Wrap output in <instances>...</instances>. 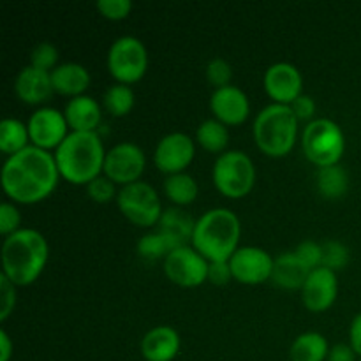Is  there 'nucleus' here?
<instances>
[{"label": "nucleus", "mask_w": 361, "mask_h": 361, "mask_svg": "<svg viewBox=\"0 0 361 361\" xmlns=\"http://www.w3.org/2000/svg\"><path fill=\"white\" fill-rule=\"evenodd\" d=\"M264 90L279 104H291L302 95L303 78L298 67L289 62L271 63L264 73Z\"/></svg>", "instance_id": "nucleus-15"}, {"label": "nucleus", "mask_w": 361, "mask_h": 361, "mask_svg": "<svg viewBox=\"0 0 361 361\" xmlns=\"http://www.w3.org/2000/svg\"><path fill=\"white\" fill-rule=\"evenodd\" d=\"M298 118L289 104L264 106L254 120V140L257 147L271 157H282L295 147Z\"/></svg>", "instance_id": "nucleus-5"}, {"label": "nucleus", "mask_w": 361, "mask_h": 361, "mask_svg": "<svg viewBox=\"0 0 361 361\" xmlns=\"http://www.w3.org/2000/svg\"><path fill=\"white\" fill-rule=\"evenodd\" d=\"M87 192L95 203H108L115 196V182L109 180L108 176L99 175L97 178L87 183Z\"/></svg>", "instance_id": "nucleus-35"}, {"label": "nucleus", "mask_w": 361, "mask_h": 361, "mask_svg": "<svg viewBox=\"0 0 361 361\" xmlns=\"http://www.w3.org/2000/svg\"><path fill=\"white\" fill-rule=\"evenodd\" d=\"M51 83L59 94L76 97L90 87V73L78 62L60 63L51 71Z\"/></svg>", "instance_id": "nucleus-21"}, {"label": "nucleus", "mask_w": 361, "mask_h": 361, "mask_svg": "<svg viewBox=\"0 0 361 361\" xmlns=\"http://www.w3.org/2000/svg\"><path fill=\"white\" fill-rule=\"evenodd\" d=\"M349 341H351V348L355 349L356 355L361 356V312L356 314L353 319L351 328H349Z\"/></svg>", "instance_id": "nucleus-42"}, {"label": "nucleus", "mask_w": 361, "mask_h": 361, "mask_svg": "<svg viewBox=\"0 0 361 361\" xmlns=\"http://www.w3.org/2000/svg\"><path fill=\"white\" fill-rule=\"evenodd\" d=\"M231 78H233V69H231V66H229L228 60L221 59V56H215V59H212L210 62H208L207 80H208V83L214 85L215 88L231 85L229 83V81H231Z\"/></svg>", "instance_id": "nucleus-34"}, {"label": "nucleus", "mask_w": 361, "mask_h": 361, "mask_svg": "<svg viewBox=\"0 0 361 361\" xmlns=\"http://www.w3.org/2000/svg\"><path fill=\"white\" fill-rule=\"evenodd\" d=\"M106 150L95 130H71L56 147L59 173L71 183H88L104 169Z\"/></svg>", "instance_id": "nucleus-3"}, {"label": "nucleus", "mask_w": 361, "mask_h": 361, "mask_svg": "<svg viewBox=\"0 0 361 361\" xmlns=\"http://www.w3.org/2000/svg\"><path fill=\"white\" fill-rule=\"evenodd\" d=\"M14 303H16L14 284L2 274L0 275V319H7L9 317V314L14 309Z\"/></svg>", "instance_id": "nucleus-38"}, {"label": "nucleus", "mask_w": 361, "mask_h": 361, "mask_svg": "<svg viewBox=\"0 0 361 361\" xmlns=\"http://www.w3.org/2000/svg\"><path fill=\"white\" fill-rule=\"evenodd\" d=\"M55 155L48 150L28 145L9 155L2 166V187L18 203H37L55 190L59 183Z\"/></svg>", "instance_id": "nucleus-1"}, {"label": "nucleus", "mask_w": 361, "mask_h": 361, "mask_svg": "<svg viewBox=\"0 0 361 361\" xmlns=\"http://www.w3.org/2000/svg\"><path fill=\"white\" fill-rule=\"evenodd\" d=\"M56 60H59V49L48 41L37 42L30 51V66L37 67L41 71L51 73L56 67Z\"/></svg>", "instance_id": "nucleus-32"}, {"label": "nucleus", "mask_w": 361, "mask_h": 361, "mask_svg": "<svg viewBox=\"0 0 361 361\" xmlns=\"http://www.w3.org/2000/svg\"><path fill=\"white\" fill-rule=\"evenodd\" d=\"M148 53L143 42L134 35H122L108 51V69L118 83H134L147 73Z\"/></svg>", "instance_id": "nucleus-8"}, {"label": "nucleus", "mask_w": 361, "mask_h": 361, "mask_svg": "<svg viewBox=\"0 0 361 361\" xmlns=\"http://www.w3.org/2000/svg\"><path fill=\"white\" fill-rule=\"evenodd\" d=\"M11 355H13V342L7 331L2 330L0 331V361H9Z\"/></svg>", "instance_id": "nucleus-43"}, {"label": "nucleus", "mask_w": 361, "mask_h": 361, "mask_svg": "<svg viewBox=\"0 0 361 361\" xmlns=\"http://www.w3.org/2000/svg\"><path fill=\"white\" fill-rule=\"evenodd\" d=\"M233 279L229 261H210L208 267V281L215 286H226Z\"/></svg>", "instance_id": "nucleus-39"}, {"label": "nucleus", "mask_w": 361, "mask_h": 361, "mask_svg": "<svg viewBox=\"0 0 361 361\" xmlns=\"http://www.w3.org/2000/svg\"><path fill=\"white\" fill-rule=\"evenodd\" d=\"M212 178L215 187L228 197H242L256 182V168L245 152L229 150L215 159Z\"/></svg>", "instance_id": "nucleus-7"}, {"label": "nucleus", "mask_w": 361, "mask_h": 361, "mask_svg": "<svg viewBox=\"0 0 361 361\" xmlns=\"http://www.w3.org/2000/svg\"><path fill=\"white\" fill-rule=\"evenodd\" d=\"M233 279L243 284H261L271 279L274 257L259 247H240L229 259Z\"/></svg>", "instance_id": "nucleus-13"}, {"label": "nucleus", "mask_w": 361, "mask_h": 361, "mask_svg": "<svg viewBox=\"0 0 361 361\" xmlns=\"http://www.w3.org/2000/svg\"><path fill=\"white\" fill-rule=\"evenodd\" d=\"M66 115L55 108H39L28 118V134L35 147L48 150L56 148L67 137Z\"/></svg>", "instance_id": "nucleus-12"}, {"label": "nucleus", "mask_w": 361, "mask_h": 361, "mask_svg": "<svg viewBox=\"0 0 361 361\" xmlns=\"http://www.w3.org/2000/svg\"><path fill=\"white\" fill-rule=\"evenodd\" d=\"M210 108L214 111L215 118L221 120L226 126L242 123L249 116L250 111L249 97L236 85H226V87L215 88L210 97Z\"/></svg>", "instance_id": "nucleus-17"}, {"label": "nucleus", "mask_w": 361, "mask_h": 361, "mask_svg": "<svg viewBox=\"0 0 361 361\" xmlns=\"http://www.w3.org/2000/svg\"><path fill=\"white\" fill-rule=\"evenodd\" d=\"M289 106H291L293 113H295L298 120H310L314 116V113H316V101L310 95L305 94L298 95Z\"/></svg>", "instance_id": "nucleus-40"}, {"label": "nucleus", "mask_w": 361, "mask_h": 361, "mask_svg": "<svg viewBox=\"0 0 361 361\" xmlns=\"http://www.w3.org/2000/svg\"><path fill=\"white\" fill-rule=\"evenodd\" d=\"M328 361H356V353L351 344H335L328 353Z\"/></svg>", "instance_id": "nucleus-41"}, {"label": "nucleus", "mask_w": 361, "mask_h": 361, "mask_svg": "<svg viewBox=\"0 0 361 361\" xmlns=\"http://www.w3.org/2000/svg\"><path fill=\"white\" fill-rule=\"evenodd\" d=\"M104 108L111 113L113 116H123L133 109L134 106V92L129 85L116 83L106 90L104 97Z\"/></svg>", "instance_id": "nucleus-29"}, {"label": "nucleus", "mask_w": 361, "mask_h": 361, "mask_svg": "<svg viewBox=\"0 0 361 361\" xmlns=\"http://www.w3.org/2000/svg\"><path fill=\"white\" fill-rule=\"evenodd\" d=\"M95 6H97L99 13L109 20H122L133 9L130 0H99Z\"/></svg>", "instance_id": "nucleus-37"}, {"label": "nucleus", "mask_w": 361, "mask_h": 361, "mask_svg": "<svg viewBox=\"0 0 361 361\" xmlns=\"http://www.w3.org/2000/svg\"><path fill=\"white\" fill-rule=\"evenodd\" d=\"M310 270L295 252H282L274 259L271 281L284 289H302Z\"/></svg>", "instance_id": "nucleus-22"}, {"label": "nucleus", "mask_w": 361, "mask_h": 361, "mask_svg": "<svg viewBox=\"0 0 361 361\" xmlns=\"http://www.w3.org/2000/svg\"><path fill=\"white\" fill-rule=\"evenodd\" d=\"M28 126H25L21 120L18 118H4L0 122V150L4 154H16V152L23 150L28 147Z\"/></svg>", "instance_id": "nucleus-26"}, {"label": "nucleus", "mask_w": 361, "mask_h": 361, "mask_svg": "<svg viewBox=\"0 0 361 361\" xmlns=\"http://www.w3.org/2000/svg\"><path fill=\"white\" fill-rule=\"evenodd\" d=\"M240 219L228 208H212L196 221L192 247L208 261H229L238 249Z\"/></svg>", "instance_id": "nucleus-4"}, {"label": "nucleus", "mask_w": 361, "mask_h": 361, "mask_svg": "<svg viewBox=\"0 0 361 361\" xmlns=\"http://www.w3.org/2000/svg\"><path fill=\"white\" fill-rule=\"evenodd\" d=\"M196 140L204 150L222 152L229 143V133L226 123L217 118H208L200 123L196 130Z\"/></svg>", "instance_id": "nucleus-28"}, {"label": "nucleus", "mask_w": 361, "mask_h": 361, "mask_svg": "<svg viewBox=\"0 0 361 361\" xmlns=\"http://www.w3.org/2000/svg\"><path fill=\"white\" fill-rule=\"evenodd\" d=\"M120 212L137 226H152L159 222L162 215L161 200L154 187L147 182L127 183L116 194Z\"/></svg>", "instance_id": "nucleus-9"}, {"label": "nucleus", "mask_w": 361, "mask_h": 361, "mask_svg": "<svg viewBox=\"0 0 361 361\" xmlns=\"http://www.w3.org/2000/svg\"><path fill=\"white\" fill-rule=\"evenodd\" d=\"M164 192L173 203L189 204L197 197V183L189 173H173L164 180Z\"/></svg>", "instance_id": "nucleus-27"}, {"label": "nucleus", "mask_w": 361, "mask_h": 361, "mask_svg": "<svg viewBox=\"0 0 361 361\" xmlns=\"http://www.w3.org/2000/svg\"><path fill=\"white\" fill-rule=\"evenodd\" d=\"M14 90H16L18 97L28 104H39V102L48 101L55 92L51 83V73L32 66L23 67L14 80Z\"/></svg>", "instance_id": "nucleus-18"}, {"label": "nucleus", "mask_w": 361, "mask_h": 361, "mask_svg": "<svg viewBox=\"0 0 361 361\" xmlns=\"http://www.w3.org/2000/svg\"><path fill=\"white\" fill-rule=\"evenodd\" d=\"M338 293L337 274L328 268L319 267L312 270L302 288L303 305L312 312H323L334 305Z\"/></svg>", "instance_id": "nucleus-16"}, {"label": "nucleus", "mask_w": 361, "mask_h": 361, "mask_svg": "<svg viewBox=\"0 0 361 361\" xmlns=\"http://www.w3.org/2000/svg\"><path fill=\"white\" fill-rule=\"evenodd\" d=\"M194 228H196V221L190 217V214L178 207H169L162 210L157 231L168 240L171 250H175L192 242Z\"/></svg>", "instance_id": "nucleus-20"}, {"label": "nucleus", "mask_w": 361, "mask_h": 361, "mask_svg": "<svg viewBox=\"0 0 361 361\" xmlns=\"http://www.w3.org/2000/svg\"><path fill=\"white\" fill-rule=\"evenodd\" d=\"M180 351V335L175 328L155 326L141 338V355L147 361H171Z\"/></svg>", "instance_id": "nucleus-19"}, {"label": "nucleus", "mask_w": 361, "mask_h": 361, "mask_svg": "<svg viewBox=\"0 0 361 361\" xmlns=\"http://www.w3.org/2000/svg\"><path fill=\"white\" fill-rule=\"evenodd\" d=\"M302 147L310 162L324 168L338 164L345 150V137L334 120L314 118L303 129Z\"/></svg>", "instance_id": "nucleus-6"}, {"label": "nucleus", "mask_w": 361, "mask_h": 361, "mask_svg": "<svg viewBox=\"0 0 361 361\" xmlns=\"http://www.w3.org/2000/svg\"><path fill=\"white\" fill-rule=\"evenodd\" d=\"M145 169V154L133 141H122L106 152L104 169L109 180L115 183H134L140 180Z\"/></svg>", "instance_id": "nucleus-11"}, {"label": "nucleus", "mask_w": 361, "mask_h": 361, "mask_svg": "<svg viewBox=\"0 0 361 361\" xmlns=\"http://www.w3.org/2000/svg\"><path fill=\"white\" fill-rule=\"evenodd\" d=\"M210 261L201 256L194 247H180L171 250L164 259L166 277L182 288H196L208 279Z\"/></svg>", "instance_id": "nucleus-10"}, {"label": "nucleus", "mask_w": 361, "mask_h": 361, "mask_svg": "<svg viewBox=\"0 0 361 361\" xmlns=\"http://www.w3.org/2000/svg\"><path fill=\"white\" fill-rule=\"evenodd\" d=\"M328 341L319 331H305L291 344L289 356L293 361H324L328 360Z\"/></svg>", "instance_id": "nucleus-24"}, {"label": "nucleus", "mask_w": 361, "mask_h": 361, "mask_svg": "<svg viewBox=\"0 0 361 361\" xmlns=\"http://www.w3.org/2000/svg\"><path fill=\"white\" fill-rule=\"evenodd\" d=\"M317 190L326 200H341L349 189V175L344 166L331 164L317 169Z\"/></svg>", "instance_id": "nucleus-25"}, {"label": "nucleus", "mask_w": 361, "mask_h": 361, "mask_svg": "<svg viewBox=\"0 0 361 361\" xmlns=\"http://www.w3.org/2000/svg\"><path fill=\"white\" fill-rule=\"evenodd\" d=\"M136 250L143 259L155 261V259H161V257H164L166 259V256L171 252V247H169L168 240H166L161 233L155 231V233H148V235L141 236V238L137 240Z\"/></svg>", "instance_id": "nucleus-30"}, {"label": "nucleus", "mask_w": 361, "mask_h": 361, "mask_svg": "<svg viewBox=\"0 0 361 361\" xmlns=\"http://www.w3.org/2000/svg\"><path fill=\"white\" fill-rule=\"evenodd\" d=\"M21 222L20 210L14 207L13 203H2L0 204V233L6 236L13 235L14 231H18Z\"/></svg>", "instance_id": "nucleus-36"}, {"label": "nucleus", "mask_w": 361, "mask_h": 361, "mask_svg": "<svg viewBox=\"0 0 361 361\" xmlns=\"http://www.w3.org/2000/svg\"><path fill=\"white\" fill-rule=\"evenodd\" d=\"M349 259H351V254L349 249L338 240H326L323 242V267L328 270L335 271L344 270L348 267Z\"/></svg>", "instance_id": "nucleus-31"}, {"label": "nucleus", "mask_w": 361, "mask_h": 361, "mask_svg": "<svg viewBox=\"0 0 361 361\" xmlns=\"http://www.w3.org/2000/svg\"><path fill=\"white\" fill-rule=\"evenodd\" d=\"M360 361H361V360H360Z\"/></svg>", "instance_id": "nucleus-44"}, {"label": "nucleus", "mask_w": 361, "mask_h": 361, "mask_svg": "<svg viewBox=\"0 0 361 361\" xmlns=\"http://www.w3.org/2000/svg\"><path fill=\"white\" fill-rule=\"evenodd\" d=\"M295 254L310 271L323 267V243H317L316 240H303V242H300Z\"/></svg>", "instance_id": "nucleus-33"}, {"label": "nucleus", "mask_w": 361, "mask_h": 361, "mask_svg": "<svg viewBox=\"0 0 361 361\" xmlns=\"http://www.w3.org/2000/svg\"><path fill=\"white\" fill-rule=\"evenodd\" d=\"M48 243L39 231L21 228L6 236L2 245V274L14 286H28L41 275L48 261Z\"/></svg>", "instance_id": "nucleus-2"}, {"label": "nucleus", "mask_w": 361, "mask_h": 361, "mask_svg": "<svg viewBox=\"0 0 361 361\" xmlns=\"http://www.w3.org/2000/svg\"><path fill=\"white\" fill-rule=\"evenodd\" d=\"M194 141L192 137L183 133H169L157 143L154 152L155 166L162 173H182L190 164L194 157Z\"/></svg>", "instance_id": "nucleus-14"}, {"label": "nucleus", "mask_w": 361, "mask_h": 361, "mask_svg": "<svg viewBox=\"0 0 361 361\" xmlns=\"http://www.w3.org/2000/svg\"><path fill=\"white\" fill-rule=\"evenodd\" d=\"M67 123L73 127V130H95V127L101 122V106L90 95H76L66 104Z\"/></svg>", "instance_id": "nucleus-23"}]
</instances>
